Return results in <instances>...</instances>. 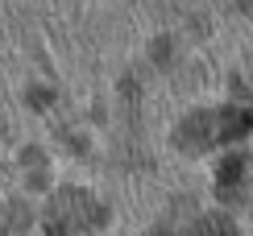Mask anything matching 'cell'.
Segmentation results:
<instances>
[{
	"instance_id": "cell-1",
	"label": "cell",
	"mask_w": 253,
	"mask_h": 236,
	"mask_svg": "<svg viewBox=\"0 0 253 236\" xmlns=\"http://www.w3.org/2000/svg\"><path fill=\"white\" fill-rule=\"evenodd\" d=\"M104 216L100 203L91 195H83V191H62L54 195L50 203V232H71V228H87V224H96Z\"/></svg>"
},
{
	"instance_id": "cell-2",
	"label": "cell",
	"mask_w": 253,
	"mask_h": 236,
	"mask_svg": "<svg viewBox=\"0 0 253 236\" xmlns=\"http://www.w3.org/2000/svg\"><path fill=\"white\" fill-rule=\"evenodd\" d=\"M208 124H212V116H191V120L183 124V133H178V145H187V149L212 145L216 141V128H208Z\"/></svg>"
},
{
	"instance_id": "cell-3",
	"label": "cell",
	"mask_w": 253,
	"mask_h": 236,
	"mask_svg": "<svg viewBox=\"0 0 253 236\" xmlns=\"http://www.w3.org/2000/svg\"><path fill=\"white\" fill-rule=\"evenodd\" d=\"M195 236H237V232L228 228L224 220H204V224H199V232H195Z\"/></svg>"
},
{
	"instance_id": "cell-4",
	"label": "cell",
	"mask_w": 253,
	"mask_h": 236,
	"mask_svg": "<svg viewBox=\"0 0 253 236\" xmlns=\"http://www.w3.org/2000/svg\"><path fill=\"white\" fill-rule=\"evenodd\" d=\"M166 236H170V232H166Z\"/></svg>"
}]
</instances>
